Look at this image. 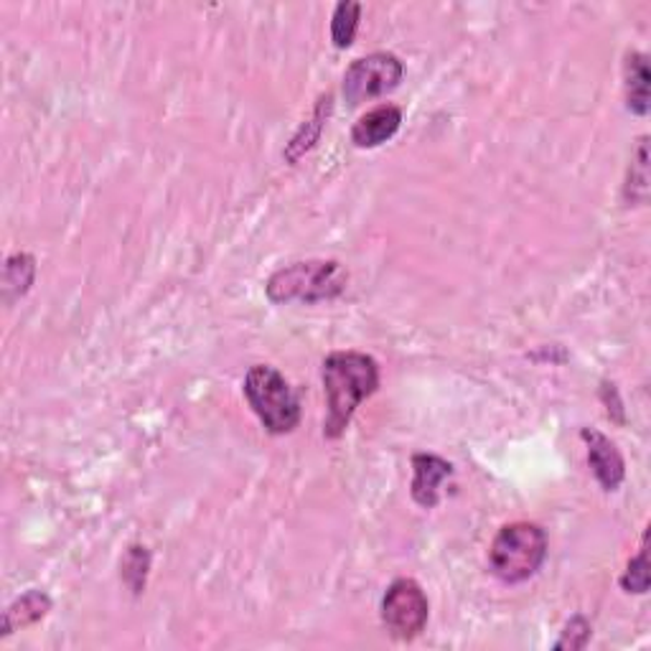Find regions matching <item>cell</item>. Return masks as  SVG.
Returning <instances> with one entry per match:
<instances>
[{
  "label": "cell",
  "mask_w": 651,
  "mask_h": 651,
  "mask_svg": "<svg viewBox=\"0 0 651 651\" xmlns=\"http://www.w3.org/2000/svg\"><path fill=\"white\" fill-rule=\"evenodd\" d=\"M326 413L323 436L336 440L346 433L356 407L379 387V364L362 352H333L323 359Z\"/></svg>",
  "instance_id": "6da1fadb"
},
{
  "label": "cell",
  "mask_w": 651,
  "mask_h": 651,
  "mask_svg": "<svg viewBox=\"0 0 651 651\" xmlns=\"http://www.w3.org/2000/svg\"><path fill=\"white\" fill-rule=\"evenodd\" d=\"M348 273L336 260L291 262L270 277L265 291L273 304H319L333 300L346 291Z\"/></svg>",
  "instance_id": "7a4b0ae2"
},
{
  "label": "cell",
  "mask_w": 651,
  "mask_h": 651,
  "mask_svg": "<svg viewBox=\"0 0 651 651\" xmlns=\"http://www.w3.org/2000/svg\"><path fill=\"white\" fill-rule=\"evenodd\" d=\"M547 557V534L540 524L514 522L501 526L488 549L494 576L504 583H524L537 576Z\"/></svg>",
  "instance_id": "3957f363"
},
{
  "label": "cell",
  "mask_w": 651,
  "mask_h": 651,
  "mask_svg": "<svg viewBox=\"0 0 651 651\" xmlns=\"http://www.w3.org/2000/svg\"><path fill=\"white\" fill-rule=\"evenodd\" d=\"M245 398L250 402L252 413L260 417L268 433L285 436L293 433L300 423V402L281 371L270 364H255L245 375Z\"/></svg>",
  "instance_id": "277c9868"
},
{
  "label": "cell",
  "mask_w": 651,
  "mask_h": 651,
  "mask_svg": "<svg viewBox=\"0 0 651 651\" xmlns=\"http://www.w3.org/2000/svg\"><path fill=\"white\" fill-rule=\"evenodd\" d=\"M402 74H405V67L394 54L377 51L356 59L344 74V99L356 107L364 99L382 97L387 92L400 87Z\"/></svg>",
  "instance_id": "5b68a950"
},
{
  "label": "cell",
  "mask_w": 651,
  "mask_h": 651,
  "mask_svg": "<svg viewBox=\"0 0 651 651\" xmlns=\"http://www.w3.org/2000/svg\"><path fill=\"white\" fill-rule=\"evenodd\" d=\"M428 595L413 578H400L382 599V622L394 639L410 641L428 624Z\"/></svg>",
  "instance_id": "8992f818"
},
{
  "label": "cell",
  "mask_w": 651,
  "mask_h": 651,
  "mask_svg": "<svg viewBox=\"0 0 651 651\" xmlns=\"http://www.w3.org/2000/svg\"><path fill=\"white\" fill-rule=\"evenodd\" d=\"M580 438L588 443V463H591L593 476L599 478L603 492H616L626 476L622 451H618L614 440L606 438L599 430L583 428L580 430Z\"/></svg>",
  "instance_id": "52a82bcc"
},
{
  "label": "cell",
  "mask_w": 651,
  "mask_h": 651,
  "mask_svg": "<svg viewBox=\"0 0 651 651\" xmlns=\"http://www.w3.org/2000/svg\"><path fill=\"white\" fill-rule=\"evenodd\" d=\"M413 499L425 509L438 507L440 501V484L448 476H453V466L440 455L433 453H415L413 455Z\"/></svg>",
  "instance_id": "ba28073f"
},
{
  "label": "cell",
  "mask_w": 651,
  "mask_h": 651,
  "mask_svg": "<svg viewBox=\"0 0 651 651\" xmlns=\"http://www.w3.org/2000/svg\"><path fill=\"white\" fill-rule=\"evenodd\" d=\"M402 126V110L394 105H379L367 115H362L352 128V141L356 149H377L390 141Z\"/></svg>",
  "instance_id": "9c48e42d"
},
{
  "label": "cell",
  "mask_w": 651,
  "mask_h": 651,
  "mask_svg": "<svg viewBox=\"0 0 651 651\" xmlns=\"http://www.w3.org/2000/svg\"><path fill=\"white\" fill-rule=\"evenodd\" d=\"M624 80H626V107L634 115L649 113V64L647 54L629 51L624 61Z\"/></svg>",
  "instance_id": "30bf717a"
},
{
  "label": "cell",
  "mask_w": 651,
  "mask_h": 651,
  "mask_svg": "<svg viewBox=\"0 0 651 651\" xmlns=\"http://www.w3.org/2000/svg\"><path fill=\"white\" fill-rule=\"evenodd\" d=\"M51 611V599L44 591H28L23 593L21 599H15L11 606L5 608L3 614V637L13 634L15 629H23V626H31Z\"/></svg>",
  "instance_id": "8fae6325"
},
{
  "label": "cell",
  "mask_w": 651,
  "mask_h": 651,
  "mask_svg": "<svg viewBox=\"0 0 651 651\" xmlns=\"http://www.w3.org/2000/svg\"><path fill=\"white\" fill-rule=\"evenodd\" d=\"M36 277V260L28 252H15L5 260L3 268V298L5 304H13L21 296H26Z\"/></svg>",
  "instance_id": "7c38bea8"
},
{
  "label": "cell",
  "mask_w": 651,
  "mask_h": 651,
  "mask_svg": "<svg viewBox=\"0 0 651 651\" xmlns=\"http://www.w3.org/2000/svg\"><path fill=\"white\" fill-rule=\"evenodd\" d=\"M331 103H333L331 95H323L319 99V105H316V110H313V118L298 128V133L293 135L288 149H285V153H283L285 161L296 163L300 156H304V153L313 149L316 141H319L323 126H326V118H329V113H331Z\"/></svg>",
  "instance_id": "4fadbf2b"
},
{
  "label": "cell",
  "mask_w": 651,
  "mask_h": 651,
  "mask_svg": "<svg viewBox=\"0 0 651 651\" xmlns=\"http://www.w3.org/2000/svg\"><path fill=\"white\" fill-rule=\"evenodd\" d=\"M359 15L362 3H356V0H341V3L333 8L331 38L336 49H348V46L354 44L356 28H359Z\"/></svg>",
  "instance_id": "5bb4252c"
},
{
  "label": "cell",
  "mask_w": 651,
  "mask_h": 651,
  "mask_svg": "<svg viewBox=\"0 0 651 651\" xmlns=\"http://www.w3.org/2000/svg\"><path fill=\"white\" fill-rule=\"evenodd\" d=\"M149 570H151V553L149 547L143 545H130L126 557L120 563V578L130 591L135 595H141L145 591V580H149Z\"/></svg>",
  "instance_id": "9a60e30c"
},
{
  "label": "cell",
  "mask_w": 651,
  "mask_h": 651,
  "mask_svg": "<svg viewBox=\"0 0 651 651\" xmlns=\"http://www.w3.org/2000/svg\"><path fill=\"white\" fill-rule=\"evenodd\" d=\"M649 193V156H647V138H641L637 149V161H631L629 178L624 186V199L631 204H644Z\"/></svg>",
  "instance_id": "2e32d148"
},
{
  "label": "cell",
  "mask_w": 651,
  "mask_h": 651,
  "mask_svg": "<svg viewBox=\"0 0 651 651\" xmlns=\"http://www.w3.org/2000/svg\"><path fill=\"white\" fill-rule=\"evenodd\" d=\"M622 588L629 593H647L649 591V532H644L639 555L631 557L629 568H626V572H624Z\"/></svg>",
  "instance_id": "e0dca14e"
},
{
  "label": "cell",
  "mask_w": 651,
  "mask_h": 651,
  "mask_svg": "<svg viewBox=\"0 0 651 651\" xmlns=\"http://www.w3.org/2000/svg\"><path fill=\"white\" fill-rule=\"evenodd\" d=\"M591 639V624L585 622L583 616L570 618V624L565 626L560 641H557L555 649H583Z\"/></svg>",
  "instance_id": "ac0fdd59"
}]
</instances>
